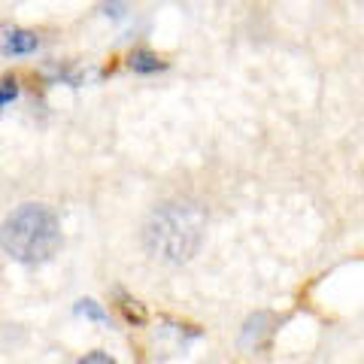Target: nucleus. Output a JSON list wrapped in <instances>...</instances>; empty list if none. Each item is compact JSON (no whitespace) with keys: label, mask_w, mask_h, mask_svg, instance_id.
Masks as SVG:
<instances>
[{"label":"nucleus","mask_w":364,"mask_h":364,"mask_svg":"<svg viewBox=\"0 0 364 364\" xmlns=\"http://www.w3.org/2000/svg\"><path fill=\"white\" fill-rule=\"evenodd\" d=\"M207 234V213L195 200H173L158 207L143 228V246L155 261L186 264L198 255Z\"/></svg>","instance_id":"obj_1"},{"label":"nucleus","mask_w":364,"mask_h":364,"mask_svg":"<svg viewBox=\"0 0 364 364\" xmlns=\"http://www.w3.org/2000/svg\"><path fill=\"white\" fill-rule=\"evenodd\" d=\"M0 246L18 264H43L61 249V222L43 203H21L0 228Z\"/></svg>","instance_id":"obj_2"},{"label":"nucleus","mask_w":364,"mask_h":364,"mask_svg":"<svg viewBox=\"0 0 364 364\" xmlns=\"http://www.w3.org/2000/svg\"><path fill=\"white\" fill-rule=\"evenodd\" d=\"M40 37L21 28H0V52L4 55H31L37 52Z\"/></svg>","instance_id":"obj_3"},{"label":"nucleus","mask_w":364,"mask_h":364,"mask_svg":"<svg viewBox=\"0 0 364 364\" xmlns=\"http://www.w3.org/2000/svg\"><path fill=\"white\" fill-rule=\"evenodd\" d=\"M267 322H270L267 313H258L255 318H249L246 331H243V346H261V343H264V334L270 331V328H264Z\"/></svg>","instance_id":"obj_4"},{"label":"nucleus","mask_w":364,"mask_h":364,"mask_svg":"<svg viewBox=\"0 0 364 364\" xmlns=\"http://www.w3.org/2000/svg\"><path fill=\"white\" fill-rule=\"evenodd\" d=\"M164 61L158 58V55H152V52H134L131 55V70L134 73H158V70H164Z\"/></svg>","instance_id":"obj_5"},{"label":"nucleus","mask_w":364,"mask_h":364,"mask_svg":"<svg viewBox=\"0 0 364 364\" xmlns=\"http://www.w3.org/2000/svg\"><path fill=\"white\" fill-rule=\"evenodd\" d=\"M76 316H85V318H91V322H97V325H107V322H109L107 310H104V306H100L97 301H91V298H85V301L76 304Z\"/></svg>","instance_id":"obj_6"},{"label":"nucleus","mask_w":364,"mask_h":364,"mask_svg":"<svg viewBox=\"0 0 364 364\" xmlns=\"http://www.w3.org/2000/svg\"><path fill=\"white\" fill-rule=\"evenodd\" d=\"M122 310H124V316H128V322H136V325L146 322V310H143V306L136 304V301L124 298V294H122Z\"/></svg>","instance_id":"obj_7"},{"label":"nucleus","mask_w":364,"mask_h":364,"mask_svg":"<svg viewBox=\"0 0 364 364\" xmlns=\"http://www.w3.org/2000/svg\"><path fill=\"white\" fill-rule=\"evenodd\" d=\"M16 95H18L16 82H13V79H6V82L0 85V107H4V104H9V100H16Z\"/></svg>","instance_id":"obj_8"},{"label":"nucleus","mask_w":364,"mask_h":364,"mask_svg":"<svg viewBox=\"0 0 364 364\" xmlns=\"http://www.w3.org/2000/svg\"><path fill=\"white\" fill-rule=\"evenodd\" d=\"M82 364H112V358L107 355V352H91V355L82 358Z\"/></svg>","instance_id":"obj_9"}]
</instances>
